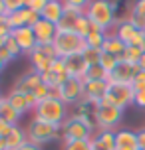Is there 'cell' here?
<instances>
[{
	"instance_id": "obj_1",
	"label": "cell",
	"mask_w": 145,
	"mask_h": 150,
	"mask_svg": "<svg viewBox=\"0 0 145 150\" xmlns=\"http://www.w3.org/2000/svg\"><path fill=\"white\" fill-rule=\"evenodd\" d=\"M84 14L95 28L109 34V30H113L117 24V4L113 0H92Z\"/></svg>"
},
{
	"instance_id": "obj_2",
	"label": "cell",
	"mask_w": 145,
	"mask_h": 150,
	"mask_svg": "<svg viewBox=\"0 0 145 150\" xmlns=\"http://www.w3.org/2000/svg\"><path fill=\"white\" fill-rule=\"evenodd\" d=\"M34 117L40 120H44L48 125H54V127H62L64 120L68 119V105L60 101V99H46L36 105L34 109Z\"/></svg>"
},
{
	"instance_id": "obj_3",
	"label": "cell",
	"mask_w": 145,
	"mask_h": 150,
	"mask_svg": "<svg viewBox=\"0 0 145 150\" xmlns=\"http://www.w3.org/2000/svg\"><path fill=\"white\" fill-rule=\"evenodd\" d=\"M123 120V111L106 99L93 105V122L98 130H115Z\"/></svg>"
},
{
	"instance_id": "obj_4",
	"label": "cell",
	"mask_w": 145,
	"mask_h": 150,
	"mask_svg": "<svg viewBox=\"0 0 145 150\" xmlns=\"http://www.w3.org/2000/svg\"><path fill=\"white\" fill-rule=\"evenodd\" d=\"M95 130L98 128L92 127L90 122L82 120L76 115H70L68 119L64 120V125L60 127L62 142H68V140H92Z\"/></svg>"
},
{
	"instance_id": "obj_5",
	"label": "cell",
	"mask_w": 145,
	"mask_h": 150,
	"mask_svg": "<svg viewBox=\"0 0 145 150\" xmlns=\"http://www.w3.org/2000/svg\"><path fill=\"white\" fill-rule=\"evenodd\" d=\"M26 134H28V142L38 144V146L52 142V140H56V138H62L60 127L48 125V122L36 119V117H32V120L28 122V127H26Z\"/></svg>"
},
{
	"instance_id": "obj_6",
	"label": "cell",
	"mask_w": 145,
	"mask_h": 150,
	"mask_svg": "<svg viewBox=\"0 0 145 150\" xmlns=\"http://www.w3.org/2000/svg\"><path fill=\"white\" fill-rule=\"evenodd\" d=\"M54 50L58 53V57H68L74 53H84L88 44L82 36H78L76 32H58V36L54 40Z\"/></svg>"
},
{
	"instance_id": "obj_7",
	"label": "cell",
	"mask_w": 145,
	"mask_h": 150,
	"mask_svg": "<svg viewBox=\"0 0 145 150\" xmlns=\"http://www.w3.org/2000/svg\"><path fill=\"white\" fill-rule=\"evenodd\" d=\"M133 99H135V89L131 85H123V83H109V89H107L106 101L115 105L117 109L125 111L129 105H133Z\"/></svg>"
},
{
	"instance_id": "obj_8",
	"label": "cell",
	"mask_w": 145,
	"mask_h": 150,
	"mask_svg": "<svg viewBox=\"0 0 145 150\" xmlns=\"http://www.w3.org/2000/svg\"><path fill=\"white\" fill-rule=\"evenodd\" d=\"M54 59H58V53L54 50V45H38L34 52L28 55V61L34 71H38L40 75L50 71Z\"/></svg>"
},
{
	"instance_id": "obj_9",
	"label": "cell",
	"mask_w": 145,
	"mask_h": 150,
	"mask_svg": "<svg viewBox=\"0 0 145 150\" xmlns=\"http://www.w3.org/2000/svg\"><path fill=\"white\" fill-rule=\"evenodd\" d=\"M60 99L66 105L76 107L78 103L84 101V79H74L68 77L66 81L60 85Z\"/></svg>"
},
{
	"instance_id": "obj_10",
	"label": "cell",
	"mask_w": 145,
	"mask_h": 150,
	"mask_svg": "<svg viewBox=\"0 0 145 150\" xmlns=\"http://www.w3.org/2000/svg\"><path fill=\"white\" fill-rule=\"evenodd\" d=\"M6 99L20 115H26V112H30V111L34 112V109L38 105V101H36V97L32 93H22V91H16V89H10Z\"/></svg>"
},
{
	"instance_id": "obj_11",
	"label": "cell",
	"mask_w": 145,
	"mask_h": 150,
	"mask_svg": "<svg viewBox=\"0 0 145 150\" xmlns=\"http://www.w3.org/2000/svg\"><path fill=\"white\" fill-rule=\"evenodd\" d=\"M40 20V14L38 12H34L30 8L24 6L22 10H18V12H12V14H6V22L8 26L12 28V30H18V28H26V26H34V24Z\"/></svg>"
},
{
	"instance_id": "obj_12",
	"label": "cell",
	"mask_w": 145,
	"mask_h": 150,
	"mask_svg": "<svg viewBox=\"0 0 145 150\" xmlns=\"http://www.w3.org/2000/svg\"><path fill=\"white\" fill-rule=\"evenodd\" d=\"M139 73V65L127 63V61H119L117 67L109 73V83H123V85H131L135 75Z\"/></svg>"
},
{
	"instance_id": "obj_13",
	"label": "cell",
	"mask_w": 145,
	"mask_h": 150,
	"mask_svg": "<svg viewBox=\"0 0 145 150\" xmlns=\"http://www.w3.org/2000/svg\"><path fill=\"white\" fill-rule=\"evenodd\" d=\"M12 38L16 40V44L20 45V52L22 55H30L36 47H38V42H36V34L30 26L26 28H18V30H12Z\"/></svg>"
},
{
	"instance_id": "obj_14",
	"label": "cell",
	"mask_w": 145,
	"mask_h": 150,
	"mask_svg": "<svg viewBox=\"0 0 145 150\" xmlns=\"http://www.w3.org/2000/svg\"><path fill=\"white\" fill-rule=\"evenodd\" d=\"M32 30L36 34L38 45H52L56 36H58V26L52 24V22H48V20H42V18L32 26Z\"/></svg>"
},
{
	"instance_id": "obj_15",
	"label": "cell",
	"mask_w": 145,
	"mask_h": 150,
	"mask_svg": "<svg viewBox=\"0 0 145 150\" xmlns=\"http://www.w3.org/2000/svg\"><path fill=\"white\" fill-rule=\"evenodd\" d=\"M64 65H66L68 77H74V79H84L90 69V63L85 61L84 53H74V55L64 57Z\"/></svg>"
},
{
	"instance_id": "obj_16",
	"label": "cell",
	"mask_w": 145,
	"mask_h": 150,
	"mask_svg": "<svg viewBox=\"0 0 145 150\" xmlns=\"http://www.w3.org/2000/svg\"><path fill=\"white\" fill-rule=\"evenodd\" d=\"M107 89H109V81H84V101L95 105L106 99Z\"/></svg>"
},
{
	"instance_id": "obj_17",
	"label": "cell",
	"mask_w": 145,
	"mask_h": 150,
	"mask_svg": "<svg viewBox=\"0 0 145 150\" xmlns=\"http://www.w3.org/2000/svg\"><path fill=\"white\" fill-rule=\"evenodd\" d=\"M40 85H42V75H40L38 71L30 69V71H26L24 75H20V77L16 79V83H14L12 89L22 91V93H34Z\"/></svg>"
},
{
	"instance_id": "obj_18",
	"label": "cell",
	"mask_w": 145,
	"mask_h": 150,
	"mask_svg": "<svg viewBox=\"0 0 145 150\" xmlns=\"http://www.w3.org/2000/svg\"><path fill=\"white\" fill-rule=\"evenodd\" d=\"M115 150H139L137 132L129 128L115 130Z\"/></svg>"
},
{
	"instance_id": "obj_19",
	"label": "cell",
	"mask_w": 145,
	"mask_h": 150,
	"mask_svg": "<svg viewBox=\"0 0 145 150\" xmlns=\"http://www.w3.org/2000/svg\"><path fill=\"white\" fill-rule=\"evenodd\" d=\"M137 32L139 30L127 20V18H117V24H115V28H113V34L119 38L125 45H129L131 42H133V38H135Z\"/></svg>"
},
{
	"instance_id": "obj_20",
	"label": "cell",
	"mask_w": 145,
	"mask_h": 150,
	"mask_svg": "<svg viewBox=\"0 0 145 150\" xmlns=\"http://www.w3.org/2000/svg\"><path fill=\"white\" fill-rule=\"evenodd\" d=\"M64 10H66V6H64L62 0H48V4H46V8L42 10L40 18H42V20H48V22H52V24L58 26V22H60L62 16H64Z\"/></svg>"
},
{
	"instance_id": "obj_21",
	"label": "cell",
	"mask_w": 145,
	"mask_h": 150,
	"mask_svg": "<svg viewBox=\"0 0 145 150\" xmlns=\"http://www.w3.org/2000/svg\"><path fill=\"white\" fill-rule=\"evenodd\" d=\"M26 142H28V134H26V128H22L20 125H16L12 128V132L6 136V148L8 150H18Z\"/></svg>"
},
{
	"instance_id": "obj_22",
	"label": "cell",
	"mask_w": 145,
	"mask_h": 150,
	"mask_svg": "<svg viewBox=\"0 0 145 150\" xmlns=\"http://www.w3.org/2000/svg\"><path fill=\"white\" fill-rule=\"evenodd\" d=\"M0 119L6 120L8 125H12V127H16V125H18V120L22 119V115H20V112L16 111L14 107L8 103L6 97L0 99Z\"/></svg>"
},
{
	"instance_id": "obj_23",
	"label": "cell",
	"mask_w": 145,
	"mask_h": 150,
	"mask_svg": "<svg viewBox=\"0 0 145 150\" xmlns=\"http://www.w3.org/2000/svg\"><path fill=\"white\" fill-rule=\"evenodd\" d=\"M80 14H84V12L74 10V8H66V10H64V16H62V20L58 22V32H74Z\"/></svg>"
},
{
	"instance_id": "obj_24",
	"label": "cell",
	"mask_w": 145,
	"mask_h": 150,
	"mask_svg": "<svg viewBox=\"0 0 145 150\" xmlns=\"http://www.w3.org/2000/svg\"><path fill=\"white\" fill-rule=\"evenodd\" d=\"M125 47H127V45L123 44L121 40H119V38H117L113 32H111V34H107L106 42H103V47H101V52H107V53H111V55L121 57L123 52H125Z\"/></svg>"
},
{
	"instance_id": "obj_25",
	"label": "cell",
	"mask_w": 145,
	"mask_h": 150,
	"mask_svg": "<svg viewBox=\"0 0 145 150\" xmlns=\"http://www.w3.org/2000/svg\"><path fill=\"white\" fill-rule=\"evenodd\" d=\"M106 38H107V32H103V30H99V28L93 26L92 32H90V36L85 38V44H88V47L101 50V47H103V42H106Z\"/></svg>"
},
{
	"instance_id": "obj_26",
	"label": "cell",
	"mask_w": 145,
	"mask_h": 150,
	"mask_svg": "<svg viewBox=\"0 0 145 150\" xmlns=\"http://www.w3.org/2000/svg\"><path fill=\"white\" fill-rule=\"evenodd\" d=\"M84 81H109V73H107L106 69L101 67V65H90L88 69V73H85Z\"/></svg>"
},
{
	"instance_id": "obj_27",
	"label": "cell",
	"mask_w": 145,
	"mask_h": 150,
	"mask_svg": "<svg viewBox=\"0 0 145 150\" xmlns=\"http://www.w3.org/2000/svg\"><path fill=\"white\" fill-rule=\"evenodd\" d=\"M93 28V24L90 22V18L85 14H80V18H78V22H76V28H74V32H76L78 36H82L85 40V38L90 36V32H92Z\"/></svg>"
},
{
	"instance_id": "obj_28",
	"label": "cell",
	"mask_w": 145,
	"mask_h": 150,
	"mask_svg": "<svg viewBox=\"0 0 145 150\" xmlns=\"http://www.w3.org/2000/svg\"><path fill=\"white\" fill-rule=\"evenodd\" d=\"M121 61V57H117V55H111V53L107 52H101V59H99V65L106 69L107 73H111L115 67H117V63Z\"/></svg>"
},
{
	"instance_id": "obj_29",
	"label": "cell",
	"mask_w": 145,
	"mask_h": 150,
	"mask_svg": "<svg viewBox=\"0 0 145 150\" xmlns=\"http://www.w3.org/2000/svg\"><path fill=\"white\" fill-rule=\"evenodd\" d=\"M141 55H143V52H141L139 47H135V45H127L125 52H123V55H121V59L127 61V63H133V65H139Z\"/></svg>"
},
{
	"instance_id": "obj_30",
	"label": "cell",
	"mask_w": 145,
	"mask_h": 150,
	"mask_svg": "<svg viewBox=\"0 0 145 150\" xmlns=\"http://www.w3.org/2000/svg\"><path fill=\"white\" fill-rule=\"evenodd\" d=\"M66 79H68L66 75H58V73H54V71H46V73H42V83H46L48 87H60Z\"/></svg>"
},
{
	"instance_id": "obj_31",
	"label": "cell",
	"mask_w": 145,
	"mask_h": 150,
	"mask_svg": "<svg viewBox=\"0 0 145 150\" xmlns=\"http://www.w3.org/2000/svg\"><path fill=\"white\" fill-rule=\"evenodd\" d=\"M62 150H92V140H68L62 142Z\"/></svg>"
},
{
	"instance_id": "obj_32",
	"label": "cell",
	"mask_w": 145,
	"mask_h": 150,
	"mask_svg": "<svg viewBox=\"0 0 145 150\" xmlns=\"http://www.w3.org/2000/svg\"><path fill=\"white\" fill-rule=\"evenodd\" d=\"M84 57L90 65H98L99 59H101V50H95V47H85Z\"/></svg>"
},
{
	"instance_id": "obj_33",
	"label": "cell",
	"mask_w": 145,
	"mask_h": 150,
	"mask_svg": "<svg viewBox=\"0 0 145 150\" xmlns=\"http://www.w3.org/2000/svg\"><path fill=\"white\" fill-rule=\"evenodd\" d=\"M66 8H74V10H80V12H85V8L90 6L92 0H62Z\"/></svg>"
},
{
	"instance_id": "obj_34",
	"label": "cell",
	"mask_w": 145,
	"mask_h": 150,
	"mask_svg": "<svg viewBox=\"0 0 145 150\" xmlns=\"http://www.w3.org/2000/svg\"><path fill=\"white\" fill-rule=\"evenodd\" d=\"M2 2L6 8V14H12V12H18L24 8V0H2Z\"/></svg>"
},
{
	"instance_id": "obj_35",
	"label": "cell",
	"mask_w": 145,
	"mask_h": 150,
	"mask_svg": "<svg viewBox=\"0 0 145 150\" xmlns=\"http://www.w3.org/2000/svg\"><path fill=\"white\" fill-rule=\"evenodd\" d=\"M32 95L36 97V101H38V103H42V101H46V99H50V87H48L46 83H42V85H40V87H38L36 91H34Z\"/></svg>"
},
{
	"instance_id": "obj_36",
	"label": "cell",
	"mask_w": 145,
	"mask_h": 150,
	"mask_svg": "<svg viewBox=\"0 0 145 150\" xmlns=\"http://www.w3.org/2000/svg\"><path fill=\"white\" fill-rule=\"evenodd\" d=\"M4 47H6L8 52L12 53V57H14V59H16V57H20V55H22V52H20V45L16 44V40H14L12 36L8 38V42H6V45H4Z\"/></svg>"
},
{
	"instance_id": "obj_37",
	"label": "cell",
	"mask_w": 145,
	"mask_h": 150,
	"mask_svg": "<svg viewBox=\"0 0 145 150\" xmlns=\"http://www.w3.org/2000/svg\"><path fill=\"white\" fill-rule=\"evenodd\" d=\"M131 87L135 91H145V71L143 69H139V73L135 75V79L131 83Z\"/></svg>"
},
{
	"instance_id": "obj_38",
	"label": "cell",
	"mask_w": 145,
	"mask_h": 150,
	"mask_svg": "<svg viewBox=\"0 0 145 150\" xmlns=\"http://www.w3.org/2000/svg\"><path fill=\"white\" fill-rule=\"evenodd\" d=\"M50 71H54V73H58V75H66V77H68V71H66V65H64V59H62V57L54 59Z\"/></svg>"
},
{
	"instance_id": "obj_39",
	"label": "cell",
	"mask_w": 145,
	"mask_h": 150,
	"mask_svg": "<svg viewBox=\"0 0 145 150\" xmlns=\"http://www.w3.org/2000/svg\"><path fill=\"white\" fill-rule=\"evenodd\" d=\"M48 0H30L28 4H26V8H30V10H34V12H38V14H42V10L46 8Z\"/></svg>"
},
{
	"instance_id": "obj_40",
	"label": "cell",
	"mask_w": 145,
	"mask_h": 150,
	"mask_svg": "<svg viewBox=\"0 0 145 150\" xmlns=\"http://www.w3.org/2000/svg\"><path fill=\"white\" fill-rule=\"evenodd\" d=\"M129 45H135V47H139L141 52H145V32L139 30L137 34H135V38H133V42H131Z\"/></svg>"
},
{
	"instance_id": "obj_41",
	"label": "cell",
	"mask_w": 145,
	"mask_h": 150,
	"mask_svg": "<svg viewBox=\"0 0 145 150\" xmlns=\"http://www.w3.org/2000/svg\"><path fill=\"white\" fill-rule=\"evenodd\" d=\"M131 12H135V14H139V16H143L145 18V0H135L133 2V6L129 8Z\"/></svg>"
},
{
	"instance_id": "obj_42",
	"label": "cell",
	"mask_w": 145,
	"mask_h": 150,
	"mask_svg": "<svg viewBox=\"0 0 145 150\" xmlns=\"http://www.w3.org/2000/svg\"><path fill=\"white\" fill-rule=\"evenodd\" d=\"M133 105L139 109H145V91H135V99H133Z\"/></svg>"
},
{
	"instance_id": "obj_43",
	"label": "cell",
	"mask_w": 145,
	"mask_h": 150,
	"mask_svg": "<svg viewBox=\"0 0 145 150\" xmlns=\"http://www.w3.org/2000/svg\"><path fill=\"white\" fill-rule=\"evenodd\" d=\"M12 128H14L12 125H8L6 120H2V119H0V136H2V138H6V136L10 134V132H12Z\"/></svg>"
},
{
	"instance_id": "obj_44",
	"label": "cell",
	"mask_w": 145,
	"mask_h": 150,
	"mask_svg": "<svg viewBox=\"0 0 145 150\" xmlns=\"http://www.w3.org/2000/svg\"><path fill=\"white\" fill-rule=\"evenodd\" d=\"M92 150H113V148H109L107 144H103L101 140H98L95 136H92Z\"/></svg>"
},
{
	"instance_id": "obj_45",
	"label": "cell",
	"mask_w": 145,
	"mask_h": 150,
	"mask_svg": "<svg viewBox=\"0 0 145 150\" xmlns=\"http://www.w3.org/2000/svg\"><path fill=\"white\" fill-rule=\"evenodd\" d=\"M0 59H2V61H4V63H6V65H8L10 61L14 59V57H12V53L8 52L6 47H0Z\"/></svg>"
},
{
	"instance_id": "obj_46",
	"label": "cell",
	"mask_w": 145,
	"mask_h": 150,
	"mask_svg": "<svg viewBox=\"0 0 145 150\" xmlns=\"http://www.w3.org/2000/svg\"><path fill=\"white\" fill-rule=\"evenodd\" d=\"M137 142H139V150H145V128L137 130Z\"/></svg>"
},
{
	"instance_id": "obj_47",
	"label": "cell",
	"mask_w": 145,
	"mask_h": 150,
	"mask_svg": "<svg viewBox=\"0 0 145 150\" xmlns=\"http://www.w3.org/2000/svg\"><path fill=\"white\" fill-rule=\"evenodd\" d=\"M18 150H42V146H38V144H32V142H26V144H22Z\"/></svg>"
},
{
	"instance_id": "obj_48",
	"label": "cell",
	"mask_w": 145,
	"mask_h": 150,
	"mask_svg": "<svg viewBox=\"0 0 145 150\" xmlns=\"http://www.w3.org/2000/svg\"><path fill=\"white\" fill-rule=\"evenodd\" d=\"M8 38H10V36H2V34H0V47H4V45H6Z\"/></svg>"
},
{
	"instance_id": "obj_49",
	"label": "cell",
	"mask_w": 145,
	"mask_h": 150,
	"mask_svg": "<svg viewBox=\"0 0 145 150\" xmlns=\"http://www.w3.org/2000/svg\"><path fill=\"white\" fill-rule=\"evenodd\" d=\"M139 69L145 71V52H143V55H141V59H139Z\"/></svg>"
},
{
	"instance_id": "obj_50",
	"label": "cell",
	"mask_w": 145,
	"mask_h": 150,
	"mask_svg": "<svg viewBox=\"0 0 145 150\" xmlns=\"http://www.w3.org/2000/svg\"><path fill=\"white\" fill-rule=\"evenodd\" d=\"M0 150H8L6 148V138H2V136H0Z\"/></svg>"
},
{
	"instance_id": "obj_51",
	"label": "cell",
	"mask_w": 145,
	"mask_h": 150,
	"mask_svg": "<svg viewBox=\"0 0 145 150\" xmlns=\"http://www.w3.org/2000/svg\"><path fill=\"white\" fill-rule=\"evenodd\" d=\"M4 67H6V63H4V61L0 59V73H2V71H4Z\"/></svg>"
},
{
	"instance_id": "obj_52",
	"label": "cell",
	"mask_w": 145,
	"mask_h": 150,
	"mask_svg": "<svg viewBox=\"0 0 145 150\" xmlns=\"http://www.w3.org/2000/svg\"><path fill=\"white\" fill-rule=\"evenodd\" d=\"M0 99H2V95H0Z\"/></svg>"
}]
</instances>
